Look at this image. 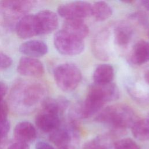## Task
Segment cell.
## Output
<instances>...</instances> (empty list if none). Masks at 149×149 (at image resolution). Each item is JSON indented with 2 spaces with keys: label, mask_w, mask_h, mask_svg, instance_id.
I'll return each instance as SVG.
<instances>
[{
  "label": "cell",
  "mask_w": 149,
  "mask_h": 149,
  "mask_svg": "<svg viewBox=\"0 0 149 149\" xmlns=\"http://www.w3.org/2000/svg\"><path fill=\"white\" fill-rule=\"evenodd\" d=\"M95 120L110 126L111 134L113 136L123 134L126 129L131 127L136 121V115L128 105L113 104L101 110Z\"/></svg>",
  "instance_id": "1"
},
{
  "label": "cell",
  "mask_w": 149,
  "mask_h": 149,
  "mask_svg": "<svg viewBox=\"0 0 149 149\" xmlns=\"http://www.w3.org/2000/svg\"><path fill=\"white\" fill-rule=\"evenodd\" d=\"M46 90L39 83H18L13 88L12 98L21 107L31 108L44 100Z\"/></svg>",
  "instance_id": "2"
},
{
  "label": "cell",
  "mask_w": 149,
  "mask_h": 149,
  "mask_svg": "<svg viewBox=\"0 0 149 149\" xmlns=\"http://www.w3.org/2000/svg\"><path fill=\"white\" fill-rule=\"evenodd\" d=\"M49 139L57 149H79L80 136L79 130L71 120L68 125L61 126L49 133Z\"/></svg>",
  "instance_id": "3"
},
{
  "label": "cell",
  "mask_w": 149,
  "mask_h": 149,
  "mask_svg": "<svg viewBox=\"0 0 149 149\" xmlns=\"http://www.w3.org/2000/svg\"><path fill=\"white\" fill-rule=\"evenodd\" d=\"M54 77L56 85L61 90L69 92L78 86L81 80V73L76 65L64 63L54 69Z\"/></svg>",
  "instance_id": "4"
},
{
  "label": "cell",
  "mask_w": 149,
  "mask_h": 149,
  "mask_svg": "<svg viewBox=\"0 0 149 149\" xmlns=\"http://www.w3.org/2000/svg\"><path fill=\"white\" fill-rule=\"evenodd\" d=\"M54 44L60 54L67 56L79 55L84 49V40L78 38L63 29L55 33Z\"/></svg>",
  "instance_id": "5"
},
{
  "label": "cell",
  "mask_w": 149,
  "mask_h": 149,
  "mask_svg": "<svg viewBox=\"0 0 149 149\" xmlns=\"http://www.w3.org/2000/svg\"><path fill=\"white\" fill-rule=\"evenodd\" d=\"M35 3L28 0L0 1V13L8 19H21L31 10Z\"/></svg>",
  "instance_id": "6"
},
{
  "label": "cell",
  "mask_w": 149,
  "mask_h": 149,
  "mask_svg": "<svg viewBox=\"0 0 149 149\" xmlns=\"http://www.w3.org/2000/svg\"><path fill=\"white\" fill-rule=\"evenodd\" d=\"M58 15L65 20H83L91 15V5L86 1H77L62 4L57 9Z\"/></svg>",
  "instance_id": "7"
},
{
  "label": "cell",
  "mask_w": 149,
  "mask_h": 149,
  "mask_svg": "<svg viewBox=\"0 0 149 149\" xmlns=\"http://www.w3.org/2000/svg\"><path fill=\"white\" fill-rule=\"evenodd\" d=\"M16 34L20 38L27 39L40 35L38 23L36 15H26L16 25Z\"/></svg>",
  "instance_id": "8"
},
{
  "label": "cell",
  "mask_w": 149,
  "mask_h": 149,
  "mask_svg": "<svg viewBox=\"0 0 149 149\" xmlns=\"http://www.w3.org/2000/svg\"><path fill=\"white\" fill-rule=\"evenodd\" d=\"M110 32L104 29L98 33L92 43V51L94 55L102 61L108 60L111 56L109 46Z\"/></svg>",
  "instance_id": "9"
},
{
  "label": "cell",
  "mask_w": 149,
  "mask_h": 149,
  "mask_svg": "<svg viewBox=\"0 0 149 149\" xmlns=\"http://www.w3.org/2000/svg\"><path fill=\"white\" fill-rule=\"evenodd\" d=\"M42 63L37 58L22 57L17 66V71L21 75L29 77H40L44 73Z\"/></svg>",
  "instance_id": "10"
},
{
  "label": "cell",
  "mask_w": 149,
  "mask_h": 149,
  "mask_svg": "<svg viewBox=\"0 0 149 149\" xmlns=\"http://www.w3.org/2000/svg\"><path fill=\"white\" fill-rule=\"evenodd\" d=\"M40 29V35L49 34L55 31L59 24L57 15L48 9L42 10L36 14Z\"/></svg>",
  "instance_id": "11"
},
{
  "label": "cell",
  "mask_w": 149,
  "mask_h": 149,
  "mask_svg": "<svg viewBox=\"0 0 149 149\" xmlns=\"http://www.w3.org/2000/svg\"><path fill=\"white\" fill-rule=\"evenodd\" d=\"M13 136L15 140L30 144L36 140L37 133L31 123L22 121L16 125L13 130Z\"/></svg>",
  "instance_id": "12"
},
{
  "label": "cell",
  "mask_w": 149,
  "mask_h": 149,
  "mask_svg": "<svg viewBox=\"0 0 149 149\" xmlns=\"http://www.w3.org/2000/svg\"><path fill=\"white\" fill-rule=\"evenodd\" d=\"M35 122L37 127L45 133H51L61 126L59 116L42 111L36 116Z\"/></svg>",
  "instance_id": "13"
},
{
  "label": "cell",
  "mask_w": 149,
  "mask_h": 149,
  "mask_svg": "<svg viewBox=\"0 0 149 149\" xmlns=\"http://www.w3.org/2000/svg\"><path fill=\"white\" fill-rule=\"evenodd\" d=\"M19 51L28 57L36 58L47 53L48 46L42 41L32 40L22 43L19 47Z\"/></svg>",
  "instance_id": "14"
},
{
  "label": "cell",
  "mask_w": 149,
  "mask_h": 149,
  "mask_svg": "<svg viewBox=\"0 0 149 149\" xmlns=\"http://www.w3.org/2000/svg\"><path fill=\"white\" fill-rule=\"evenodd\" d=\"M69 101L65 97L57 98H45L42 102V112L56 115L59 116L63 113L69 105Z\"/></svg>",
  "instance_id": "15"
},
{
  "label": "cell",
  "mask_w": 149,
  "mask_h": 149,
  "mask_svg": "<svg viewBox=\"0 0 149 149\" xmlns=\"http://www.w3.org/2000/svg\"><path fill=\"white\" fill-rule=\"evenodd\" d=\"M130 61L135 65H141L148 62L149 42L145 40L137 41L132 48Z\"/></svg>",
  "instance_id": "16"
},
{
  "label": "cell",
  "mask_w": 149,
  "mask_h": 149,
  "mask_svg": "<svg viewBox=\"0 0 149 149\" xmlns=\"http://www.w3.org/2000/svg\"><path fill=\"white\" fill-rule=\"evenodd\" d=\"M62 29L82 40H84L89 33L88 27L83 20H66Z\"/></svg>",
  "instance_id": "17"
},
{
  "label": "cell",
  "mask_w": 149,
  "mask_h": 149,
  "mask_svg": "<svg viewBox=\"0 0 149 149\" xmlns=\"http://www.w3.org/2000/svg\"><path fill=\"white\" fill-rule=\"evenodd\" d=\"M114 76V69L109 64L102 63L98 65L93 73L94 83L104 84L111 83Z\"/></svg>",
  "instance_id": "18"
},
{
  "label": "cell",
  "mask_w": 149,
  "mask_h": 149,
  "mask_svg": "<svg viewBox=\"0 0 149 149\" xmlns=\"http://www.w3.org/2000/svg\"><path fill=\"white\" fill-rule=\"evenodd\" d=\"M132 36V29L126 24H118L113 29V41L118 47H126L130 42Z\"/></svg>",
  "instance_id": "19"
},
{
  "label": "cell",
  "mask_w": 149,
  "mask_h": 149,
  "mask_svg": "<svg viewBox=\"0 0 149 149\" xmlns=\"http://www.w3.org/2000/svg\"><path fill=\"white\" fill-rule=\"evenodd\" d=\"M91 15L95 20L103 22L109 19L113 10L111 5L105 1H98L91 5Z\"/></svg>",
  "instance_id": "20"
},
{
  "label": "cell",
  "mask_w": 149,
  "mask_h": 149,
  "mask_svg": "<svg viewBox=\"0 0 149 149\" xmlns=\"http://www.w3.org/2000/svg\"><path fill=\"white\" fill-rule=\"evenodd\" d=\"M110 134H101L86 141L81 149H111L112 139Z\"/></svg>",
  "instance_id": "21"
},
{
  "label": "cell",
  "mask_w": 149,
  "mask_h": 149,
  "mask_svg": "<svg viewBox=\"0 0 149 149\" xmlns=\"http://www.w3.org/2000/svg\"><path fill=\"white\" fill-rule=\"evenodd\" d=\"M134 137L140 141L149 140V118L136 120L131 127Z\"/></svg>",
  "instance_id": "22"
},
{
  "label": "cell",
  "mask_w": 149,
  "mask_h": 149,
  "mask_svg": "<svg viewBox=\"0 0 149 149\" xmlns=\"http://www.w3.org/2000/svg\"><path fill=\"white\" fill-rule=\"evenodd\" d=\"M127 90L131 97L137 103L149 107V91L139 88L134 84H127Z\"/></svg>",
  "instance_id": "23"
},
{
  "label": "cell",
  "mask_w": 149,
  "mask_h": 149,
  "mask_svg": "<svg viewBox=\"0 0 149 149\" xmlns=\"http://www.w3.org/2000/svg\"><path fill=\"white\" fill-rule=\"evenodd\" d=\"M114 149H140V148L132 139L123 138L115 143Z\"/></svg>",
  "instance_id": "24"
},
{
  "label": "cell",
  "mask_w": 149,
  "mask_h": 149,
  "mask_svg": "<svg viewBox=\"0 0 149 149\" xmlns=\"http://www.w3.org/2000/svg\"><path fill=\"white\" fill-rule=\"evenodd\" d=\"M13 63L12 59L7 54L0 51V68L7 69L9 68Z\"/></svg>",
  "instance_id": "25"
},
{
  "label": "cell",
  "mask_w": 149,
  "mask_h": 149,
  "mask_svg": "<svg viewBox=\"0 0 149 149\" xmlns=\"http://www.w3.org/2000/svg\"><path fill=\"white\" fill-rule=\"evenodd\" d=\"M7 149H30V144L14 139L9 143Z\"/></svg>",
  "instance_id": "26"
},
{
  "label": "cell",
  "mask_w": 149,
  "mask_h": 149,
  "mask_svg": "<svg viewBox=\"0 0 149 149\" xmlns=\"http://www.w3.org/2000/svg\"><path fill=\"white\" fill-rule=\"evenodd\" d=\"M132 18L136 20L139 24L143 26H146L148 23L147 16L143 12H137L132 15Z\"/></svg>",
  "instance_id": "27"
},
{
  "label": "cell",
  "mask_w": 149,
  "mask_h": 149,
  "mask_svg": "<svg viewBox=\"0 0 149 149\" xmlns=\"http://www.w3.org/2000/svg\"><path fill=\"white\" fill-rule=\"evenodd\" d=\"M9 112V107L8 104L3 100L0 101V121L7 119Z\"/></svg>",
  "instance_id": "28"
},
{
  "label": "cell",
  "mask_w": 149,
  "mask_h": 149,
  "mask_svg": "<svg viewBox=\"0 0 149 149\" xmlns=\"http://www.w3.org/2000/svg\"><path fill=\"white\" fill-rule=\"evenodd\" d=\"M36 149H56L50 144L45 141H38L36 144Z\"/></svg>",
  "instance_id": "29"
},
{
  "label": "cell",
  "mask_w": 149,
  "mask_h": 149,
  "mask_svg": "<svg viewBox=\"0 0 149 149\" xmlns=\"http://www.w3.org/2000/svg\"><path fill=\"white\" fill-rule=\"evenodd\" d=\"M8 91V86L7 85L2 82L0 81V101L3 100V98L6 95Z\"/></svg>",
  "instance_id": "30"
},
{
  "label": "cell",
  "mask_w": 149,
  "mask_h": 149,
  "mask_svg": "<svg viewBox=\"0 0 149 149\" xmlns=\"http://www.w3.org/2000/svg\"><path fill=\"white\" fill-rule=\"evenodd\" d=\"M7 140L8 136L0 134V149H5V147L8 144Z\"/></svg>",
  "instance_id": "31"
},
{
  "label": "cell",
  "mask_w": 149,
  "mask_h": 149,
  "mask_svg": "<svg viewBox=\"0 0 149 149\" xmlns=\"http://www.w3.org/2000/svg\"><path fill=\"white\" fill-rule=\"evenodd\" d=\"M141 5L148 11H149V0H145L141 1Z\"/></svg>",
  "instance_id": "32"
},
{
  "label": "cell",
  "mask_w": 149,
  "mask_h": 149,
  "mask_svg": "<svg viewBox=\"0 0 149 149\" xmlns=\"http://www.w3.org/2000/svg\"><path fill=\"white\" fill-rule=\"evenodd\" d=\"M144 79L146 82L149 84V69L146 70V72L144 73Z\"/></svg>",
  "instance_id": "33"
},
{
  "label": "cell",
  "mask_w": 149,
  "mask_h": 149,
  "mask_svg": "<svg viewBox=\"0 0 149 149\" xmlns=\"http://www.w3.org/2000/svg\"><path fill=\"white\" fill-rule=\"evenodd\" d=\"M148 37H149V31H148Z\"/></svg>",
  "instance_id": "34"
},
{
  "label": "cell",
  "mask_w": 149,
  "mask_h": 149,
  "mask_svg": "<svg viewBox=\"0 0 149 149\" xmlns=\"http://www.w3.org/2000/svg\"><path fill=\"white\" fill-rule=\"evenodd\" d=\"M148 118H149V114H148Z\"/></svg>",
  "instance_id": "35"
}]
</instances>
